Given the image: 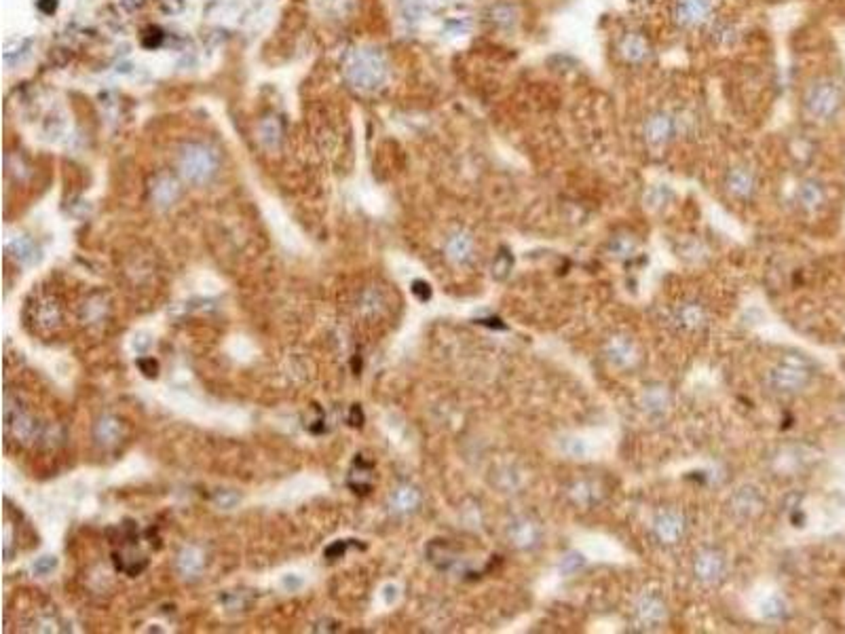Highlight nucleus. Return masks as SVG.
<instances>
[{
  "label": "nucleus",
  "instance_id": "6",
  "mask_svg": "<svg viewBox=\"0 0 845 634\" xmlns=\"http://www.w3.org/2000/svg\"><path fill=\"white\" fill-rule=\"evenodd\" d=\"M93 436H96V440L100 442V444H115L119 438H121V421L117 419V417H102L98 423H96V430H93Z\"/></svg>",
  "mask_w": 845,
  "mask_h": 634
},
{
  "label": "nucleus",
  "instance_id": "14",
  "mask_svg": "<svg viewBox=\"0 0 845 634\" xmlns=\"http://www.w3.org/2000/svg\"><path fill=\"white\" fill-rule=\"evenodd\" d=\"M154 197H156V201H159L161 205L171 203V201L178 197V184H176L171 178H165L163 182H159V184L154 186Z\"/></svg>",
  "mask_w": 845,
  "mask_h": 634
},
{
  "label": "nucleus",
  "instance_id": "26",
  "mask_svg": "<svg viewBox=\"0 0 845 634\" xmlns=\"http://www.w3.org/2000/svg\"><path fill=\"white\" fill-rule=\"evenodd\" d=\"M283 584H285V586H300V580H294V577H285V580H283Z\"/></svg>",
  "mask_w": 845,
  "mask_h": 634
},
{
  "label": "nucleus",
  "instance_id": "11",
  "mask_svg": "<svg viewBox=\"0 0 845 634\" xmlns=\"http://www.w3.org/2000/svg\"><path fill=\"white\" fill-rule=\"evenodd\" d=\"M805 381H807V374L797 368H782L780 372H776V383H778V387H784V389H797Z\"/></svg>",
  "mask_w": 845,
  "mask_h": 634
},
{
  "label": "nucleus",
  "instance_id": "17",
  "mask_svg": "<svg viewBox=\"0 0 845 634\" xmlns=\"http://www.w3.org/2000/svg\"><path fill=\"white\" fill-rule=\"evenodd\" d=\"M801 201H803L805 207H816V205L822 201L820 188H818L816 184H805V186L801 188Z\"/></svg>",
  "mask_w": 845,
  "mask_h": 634
},
{
  "label": "nucleus",
  "instance_id": "9",
  "mask_svg": "<svg viewBox=\"0 0 845 634\" xmlns=\"http://www.w3.org/2000/svg\"><path fill=\"white\" fill-rule=\"evenodd\" d=\"M672 132V123L666 115H655L647 123V138L651 142H664Z\"/></svg>",
  "mask_w": 845,
  "mask_h": 634
},
{
  "label": "nucleus",
  "instance_id": "23",
  "mask_svg": "<svg viewBox=\"0 0 845 634\" xmlns=\"http://www.w3.org/2000/svg\"><path fill=\"white\" fill-rule=\"evenodd\" d=\"M132 345H134L136 353H146V351L150 349V345H152V338H150L148 334H136Z\"/></svg>",
  "mask_w": 845,
  "mask_h": 634
},
{
  "label": "nucleus",
  "instance_id": "24",
  "mask_svg": "<svg viewBox=\"0 0 845 634\" xmlns=\"http://www.w3.org/2000/svg\"><path fill=\"white\" fill-rule=\"evenodd\" d=\"M216 501L220 503V507H233L237 501H239V497L235 495V492H220V495H216Z\"/></svg>",
  "mask_w": 845,
  "mask_h": 634
},
{
  "label": "nucleus",
  "instance_id": "21",
  "mask_svg": "<svg viewBox=\"0 0 845 634\" xmlns=\"http://www.w3.org/2000/svg\"><path fill=\"white\" fill-rule=\"evenodd\" d=\"M347 546H349V541H334L332 546H328V548H326V558H330V560H334V558H343V556H345V552H347Z\"/></svg>",
  "mask_w": 845,
  "mask_h": 634
},
{
  "label": "nucleus",
  "instance_id": "2",
  "mask_svg": "<svg viewBox=\"0 0 845 634\" xmlns=\"http://www.w3.org/2000/svg\"><path fill=\"white\" fill-rule=\"evenodd\" d=\"M182 175L190 182H205L216 171V158L203 146H188L180 157Z\"/></svg>",
  "mask_w": 845,
  "mask_h": 634
},
{
  "label": "nucleus",
  "instance_id": "4",
  "mask_svg": "<svg viewBox=\"0 0 845 634\" xmlns=\"http://www.w3.org/2000/svg\"><path fill=\"white\" fill-rule=\"evenodd\" d=\"M708 13H710V0H679L677 6V15L685 25L700 23Z\"/></svg>",
  "mask_w": 845,
  "mask_h": 634
},
{
  "label": "nucleus",
  "instance_id": "22",
  "mask_svg": "<svg viewBox=\"0 0 845 634\" xmlns=\"http://www.w3.org/2000/svg\"><path fill=\"white\" fill-rule=\"evenodd\" d=\"M413 294H415L419 301H429V299H431V288H429L427 282L417 279V282H413Z\"/></svg>",
  "mask_w": 845,
  "mask_h": 634
},
{
  "label": "nucleus",
  "instance_id": "8",
  "mask_svg": "<svg viewBox=\"0 0 845 634\" xmlns=\"http://www.w3.org/2000/svg\"><path fill=\"white\" fill-rule=\"evenodd\" d=\"M178 569H180L182 575H188V577L197 575L203 569V552L197 550V548L182 550L180 556H178Z\"/></svg>",
  "mask_w": 845,
  "mask_h": 634
},
{
  "label": "nucleus",
  "instance_id": "20",
  "mask_svg": "<svg viewBox=\"0 0 845 634\" xmlns=\"http://www.w3.org/2000/svg\"><path fill=\"white\" fill-rule=\"evenodd\" d=\"M136 364H138V368H140L142 374H144V376H148V379H154V376L159 374V362H156V359H152V357H140Z\"/></svg>",
  "mask_w": 845,
  "mask_h": 634
},
{
  "label": "nucleus",
  "instance_id": "7",
  "mask_svg": "<svg viewBox=\"0 0 845 634\" xmlns=\"http://www.w3.org/2000/svg\"><path fill=\"white\" fill-rule=\"evenodd\" d=\"M36 321H38V325H40L42 330H55V328L59 325V321H62V309H59V305H57L55 301H51V299L42 301V303L38 305V311H36Z\"/></svg>",
  "mask_w": 845,
  "mask_h": 634
},
{
  "label": "nucleus",
  "instance_id": "15",
  "mask_svg": "<svg viewBox=\"0 0 845 634\" xmlns=\"http://www.w3.org/2000/svg\"><path fill=\"white\" fill-rule=\"evenodd\" d=\"M419 492L415 490V488H410V486H402L398 492H396V505L400 507V509H415L417 505H419Z\"/></svg>",
  "mask_w": 845,
  "mask_h": 634
},
{
  "label": "nucleus",
  "instance_id": "3",
  "mask_svg": "<svg viewBox=\"0 0 845 634\" xmlns=\"http://www.w3.org/2000/svg\"><path fill=\"white\" fill-rule=\"evenodd\" d=\"M837 106H839V91L833 83H820L807 96V108L814 117L827 119L837 110Z\"/></svg>",
  "mask_w": 845,
  "mask_h": 634
},
{
  "label": "nucleus",
  "instance_id": "12",
  "mask_svg": "<svg viewBox=\"0 0 845 634\" xmlns=\"http://www.w3.org/2000/svg\"><path fill=\"white\" fill-rule=\"evenodd\" d=\"M469 252H471V241H469L465 235H456V237L450 239V243H448V254H450L452 260L461 263V260H465V258L469 256Z\"/></svg>",
  "mask_w": 845,
  "mask_h": 634
},
{
  "label": "nucleus",
  "instance_id": "19",
  "mask_svg": "<svg viewBox=\"0 0 845 634\" xmlns=\"http://www.w3.org/2000/svg\"><path fill=\"white\" fill-rule=\"evenodd\" d=\"M700 560H704V565H698V571H700V575L702 577H714L718 571H720V560L718 558H714V556H704V558H700Z\"/></svg>",
  "mask_w": 845,
  "mask_h": 634
},
{
  "label": "nucleus",
  "instance_id": "25",
  "mask_svg": "<svg viewBox=\"0 0 845 634\" xmlns=\"http://www.w3.org/2000/svg\"><path fill=\"white\" fill-rule=\"evenodd\" d=\"M355 419H357V423H360V427H362V423H364V415H362V408L355 404L353 408H351V415H349V423L351 425H355Z\"/></svg>",
  "mask_w": 845,
  "mask_h": 634
},
{
  "label": "nucleus",
  "instance_id": "5",
  "mask_svg": "<svg viewBox=\"0 0 845 634\" xmlns=\"http://www.w3.org/2000/svg\"><path fill=\"white\" fill-rule=\"evenodd\" d=\"M6 252L21 265H36L40 260V252L38 248L28 239V237H17L13 241H8Z\"/></svg>",
  "mask_w": 845,
  "mask_h": 634
},
{
  "label": "nucleus",
  "instance_id": "13",
  "mask_svg": "<svg viewBox=\"0 0 845 634\" xmlns=\"http://www.w3.org/2000/svg\"><path fill=\"white\" fill-rule=\"evenodd\" d=\"M750 186H752V178H750L748 171L735 169V171L729 175V188H731L735 195H748V192H750Z\"/></svg>",
  "mask_w": 845,
  "mask_h": 634
},
{
  "label": "nucleus",
  "instance_id": "1",
  "mask_svg": "<svg viewBox=\"0 0 845 634\" xmlns=\"http://www.w3.org/2000/svg\"><path fill=\"white\" fill-rule=\"evenodd\" d=\"M4 432L8 438L21 444L34 442L40 434V425L36 423L34 415L25 410L8 391L4 393Z\"/></svg>",
  "mask_w": 845,
  "mask_h": 634
},
{
  "label": "nucleus",
  "instance_id": "16",
  "mask_svg": "<svg viewBox=\"0 0 845 634\" xmlns=\"http://www.w3.org/2000/svg\"><path fill=\"white\" fill-rule=\"evenodd\" d=\"M657 529H660V533H662V537H666V539H674L679 533H681V524H679V518L677 516H664L662 520H660V524H657Z\"/></svg>",
  "mask_w": 845,
  "mask_h": 634
},
{
  "label": "nucleus",
  "instance_id": "18",
  "mask_svg": "<svg viewBox=\"0 0 845 634\" xmlns=\"http://www.w3.org/2000/svg\"><path fill=\"white\" fill-rule=\"evenodd\" d=\"M57 567V558L55 556H40L34 560L32 565V573L34 575H49L51 571H55Z\"/></svg>",
  "mask_w": 845,
  "mask_h": 634
},
{
  "label": "nucleus",
  "instance_id": "10",
  "mask_svg": "<svg viewBox=\"0 0 845 634\" xmlns=\"http://www.w3.org/2000/svg\"><path fill=\"white\" fill-rule=\"evenodd\" d=\"M621 53H623L630 62H640V59L647 57L649 47H647V42H645L640 36H628V38L621 42Z\"/></svg>",
  "mask_w": 845,
  "mask_h": 634
}]
</instances>
